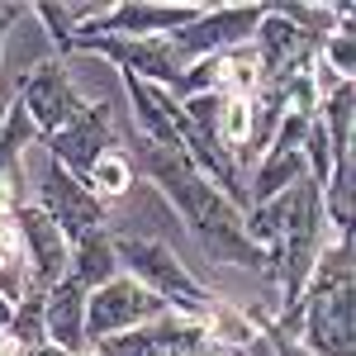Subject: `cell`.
I'll return each instance as SVG.
<instances>
[{"instance_id": "4fadbf2b", "label": "cell", "mask_w": 356, "mask_h": 356, "mask_svg": "<svg viewBox=\"0 0 356 356\" xmlns=\"http://www.w3.org/2000/svg\"><path fill=\"white\" fill-rule=\"evenodd\" d=\"M119 275V257H114V233L110 228H90L81 233L72 252H67V280H76L86 295L90 290H100L105 280Z\"/></svg>"}, {"instance_id": "8992f818", "label": "cell", "mask_w": 356, "mask_h": 356, "mask_svg": "<svg viewBox=\"0 0 356 356\" xmlns=\"http://www.w3.org/2000/svg\"><path fill=\"white\" fill-rule=\"evenodd\" d=\"M261 15H266V5H204L200 19H191V24L176 29V33H166V48L191 67L200 57H214V53H228V48L252 43Z\"/></svg>"}, {"instance_id": "7c38bea8", "label": "cell", "mask_w": 356, "mask_h": 356, "mask_svg": "<svg viewBox=\"0 0 356 356\" xmlns=\"http://www.w3.org/2000/svg\"><path fill=\"white\" fill-rule=\"evenodd\" d=\"M43 332L57 352L67 356H90L86 342V290L76 280H57L53 290H43Z\"/></svg>"}, {"instance_id": "ac0fdd59", "label": "cell", "mask_w": 356, "mask_h": 356, "mask_svg": "<svg viewBox=\"0 0 356 356\" xmlns=\"http://www.w3.org/2000/svg\"><path fill=\"white\" fill-rule=\"evenodd\" d=\"M318 62L328 67L332 76H342V81H352V76H356V33H352V19H337V29L318 43Z\"/></svg>"}, {"instance_id": "52a82bcc", "label": "cell", "mask_w": 356, "mask_h": 356, "mask_svg": "<svg viewBox=\"0 0 356 356\" xmlns=\"http://www.w3.org/2000/svg\"><path fill=\"white\" fill-rule=\"evenodd\" d=\"M43 147H48V157H53L57 166H67L76 181H86V176H90V166L100 162L105 152L119 147L110 105H105V100H86V105L72 114L57 134L43 138Z\"/></svg>"}, {"instance_id": "ba28073f", "label": "cell", "mask_w": 356, "mask_h": 356, "mask_svg": "<svg viewBox=\"0 0 356 356\" xmlns=\"http://www.w3.org/2000/svg\"><path fill=\"white\" fill-rule=\"evenodd\" d=\"M15 100H19V110L29 114V124H33L38 143H43L48 134H57V129L86 105V95L76 90L72 72L62 67V57L33 62L29 76H19V95H15Z\"/></svg>"}, {"instance_id": "30bf717a", "label": "cell", "mask_w": 356, "mask_h": 356, "mask_svg": "<svg viewBox=\"0 0 356 356\" xmlns=\"http://www.w3.org/2000/svg\"><path fill=\"white\" fill-rule=\"evenodd\" d=\"M33 204L62 228L67 243H76L90 228H105V219H110V204H100L95 195L86 191V181H76V176H72L67 166H57L53 157H48L43 181H38V200H33Z\"/></svg>"}, {"instance_id": "7a4b0ae2", "label": "cell", "mask_w": 356, "mask_h": 356, "mask_svg": "<svg viewBox=\"0 0 356 356\" xmlns=\"http://www.w3.org/2000/svg\"><path fill=\"white\" fill-rule=\"evenodd\" d=\"M356 261L352 238H332L304 280L295 337L309 356H356Z\"/></svg>"}, {"instance_id": "277c9868", "label": "cell", "mask_w": 356, "mask_h": 356, "mask_svg": "<svg viewBox=\"0 0 356 356\" xmlns=\"http://www.w3.org/2000/svg\"><path fill=\"white\" fill-rule=\"evenodd\" d=\"M166 309V300H157L152 290H143L138 280L119 271L114 280H105L100 290H90L86 295V342H90V352L100 347V342H110L119 332H134V328H147V323H157Z\"/></svg>"}, {"instance_id": "9c48e42d", "label": "cell", "mask_w": 356, "mask_h": 356, "mask_svg": "<svg viewBox=\"0 0 356 356\" xmlns=\"http://www.w3.org/2000/svg\"><path fill=\"white\" fill-rule=\"evenodd\" d=\"M15 247H19V261H24V275H29V290H53L57 280H67V252L72 243L62 238L57 228L38 204H15Z\"/></svg>"}, {"instance_id": "e0dca14e", "label": "cell", "mask_w": 356, "mask_h": 356, "mask_svg": "<svg viewBox=\"0 0 356 356\" xmlns=\"http://www.w3.org/2000/svg\"><path fill=\"white\" fill-rule=\"evenodd\" d=\"M5 332H10V337H15L24 352H29V347H43V342H48V332H43V295H38V290H24V295L15 300Z\"/></svg>"}, {"instance_id": "6da1fadb", "label": "cell", "mask_w": 356, "mask_h": 356, "mask_svg": "<svg viewBox=\"0 0 356 356\" xmlns=\"http://www.w3.org/2000/svg\"><path fill=\"white\" fill-rule=\"evenodd\" d=\"M129 157H134V166L147 171V181H152V186L162 191V200L181 214L186 233L200 243V252H204L214 266H238V271H257L261 280H275L271 257H266L261 247H252V238H247V228H243L247 214L186 162V152L138 143Z\"/></svg>"}, {"instance_id": "44dd1931", "label": "cell", "mask_w": 356, "mask_h": 356, "mask_svg": "<svg viewBox=\"0 0 356 356\" xmlns=\"http://www.w3.org/2000/svg\"><path fill=\"white\" fill-rule=\"evenodd\" d=\"M0 356H24V347H19V342H15L5 328H0Z\"/></svg>"}, {"instance_id": "d6986e66", "label": "cell", "mask_w": 356, "mask_h": 356, "mask_svg": "<svg viewBox=\"0 0 356 356\" xmlns=\"http://www.w3.org/2000/svg\"><path fill=\"white\" fill-rule=\"evenodd\" d=\"M252 318H257V328H261V337H266V347H271V356H309L304 352V342L295 337L290 328H280L271 314H261V309H247Z\"/></svg>"}, {"instance_id": "2e32d148", "label": "cell", "mask_w": 356, "mask_h": 356, "mask_svg": "<svg viewBox=\"0 0 356 356\" xmlns=\"http://www.w3.org/2000/svg\"><path fill=\"white\" fill-rule=\"evenodd\" d=\"M214 138L238 157L252 138V95H223L219 105V124H214Z\"/></svg>"}, {"instance_id": "3957f363", "label": "cell", "mask_w": 356, "mask_h": 356, "mask_svg": "<svg viewBox=\"0 0 356 356\" xmlns=\"http://www.w3.org/2000/svg\"><path fill=\"white\" fill-rule=\"evenodd\" d=\"M114 257H119V271L138 280L143 290H152L157 300H166L171 314H186V318H200L209 309V285L171 252L157 238H138V233H114Z\"/></svg>"}, {"instance_id": "5b68a950", "label": "cell", "mask_w": 356, "mask_h": 356, "mask_svg": "<svg viewBox=\"0 0 356 356\" xmlns=\"http://www.w3.org/2000/svg\"><path fill=\"white\" fill-rule=\"evenodd\" d=\"M72 53L105 57L119 76H134V81L157 86V90H176L181 72H186V62L166 48V38H100V33H76Z\"/></svg>"}, {"instance_id": "ffe728a7", "label": "cell", "mask_w": 356, "mask_h": 356, "mask_svg": "<svg viewBox=\"0 0 356 356\" xmlns=\"http://www.w3.org/2000/svg\"><path fill=\"white\" fill-rule=\"evenodd\" d=\"M29 15V5H15V0H0V62H5V38H10V24Z\"/></svg>"}, {"instance_id": "9a60e30c", "label": "cell", "mask_w": 356, "mask_h": 356, "mask_svg": "<svg viewBox=\"0 0 356 356\" xmlns=\"http://www.w3.org/2000/svg\"><path fill=\"white\" fill-rule=\"evenodd\" d=\"M138 186V166L134 157L124 152V147H114V152H105L100 162L90 166V176H86V191L95 195L100 204H114V200H124V195Z\"/></svg>"}, {"instance_id": "8fae6325", "label": "cell", "mask_w": 356, "mask_h": 356, "mask_svg": "<svg viewBox=\"0 0 356 356\" xmlns=\"http://www.w3.org/2000/svg\"><path fill=\"white\" fill-rule=\"evenodd\" d=\"M204 15V5H171V0H114L100 19L81 24L76 33H100V38H166L191 19Z\"/></svg>"}, {"instance_id": "5bb4252c", "label": "cell", "mask_w": 356, "mask_h": 356, "mask_svg": "<svg viewBox=\"0 0 356 356\" xmlns=\"http://www.w3.org/2000/svg\"><path fill=\"white\" fill-rule=\"evenodd\" d=\"M295 181H304V157L300 152H280V147H266L257 166L247 171V209L252 204H271L275 195H285Z\"/></svg>"}]
</instances>
